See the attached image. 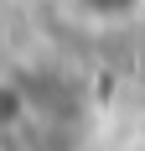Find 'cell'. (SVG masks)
I'll return each mask as SVG.
<instances>
[{"label":"cell","mask_w":145,"mask_h":151,"mask_svg":"<svg viewBox=\"0 0 145 151\" xmlns=\"http://www.w3.org/2000/svg\"><path fill=\"white\" fill-rule=\"evenodd\" d=\"M88 11H99V16H119V11H130L135 0H83Z\"/></svg>","instance_id":"1"}]
</instances>
